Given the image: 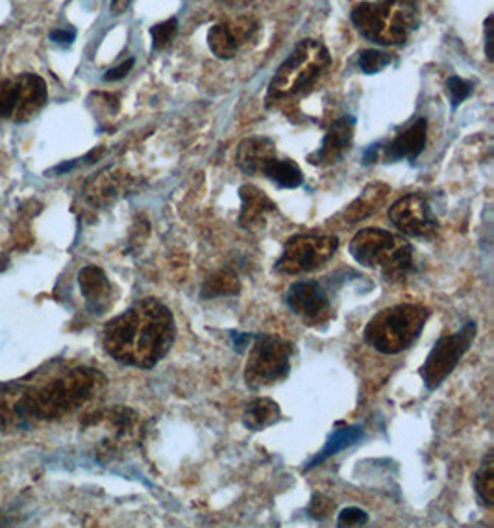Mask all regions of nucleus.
I'll return each mask as SVG.
<instances>
[{
	"label": "nucleus",
	"instance_id": "nucleus-31",
	"mask_svg": "<svg viewBox=\"0 0 494 528\" xmlns=\"http://www.w3.org/2000/svg\"><path fill=\"white\" fill-rule=\"evenodd\" d=\"M334 510V501H330L324 495H315L313 501L309 504V516L313 517V519H319V521L326 519Z\"/></svg>",
	"mask_w": 494,
	"mask_h": 528
},
{
	"label": "nucleus",
	"instance_id": "nucleus-9",
	"mask_svg": "<svg viewBox=\"0 0 494 528\" xmlns=\"http://www.w3.org/2000/svg\"><path fill=\"white\" fill-rule=\"evenodd\" d=\"M478 336L476 323H467L454 334L443 336L433 345L426 362L420 367V377L424 380L428 390H437L446 378L454 373L461 358L469 352L472 343Z\"/></svg>",
	"mask_w": 494,
	"mask_h": 528
},
{
	"label": "nucleus",
	"instance_id": "nucleus-16",
	"mask_svg": "<svg viewBox=\"0 0 494 528\" xmlns=\"http://www.w3.org/2000/svg\"><path fill=\"white\" fill-rule=\"evenodd\" d=\"M241 214H239V225L247 230H260L265 227L267 215L276 210V204L256 186H243L241 188Z\"/></svg>",
	"mask_w": 494,
	"mask_h": 528
},
{
	"label": "nucleus",
	"instance_id": "nucleus-19",
	"mask_svg": "<svg viewBox=\"0 0 494 528\" xmlns=\"http://www.w3.org/2000/svg\"><path fill=\"white\" fill-rule=\"evenodd\" d=\"M124 182H126V178L123 176L117 175L113 171H102L100 175L93 176L87 182L84 195H86L87 202H91L95 206H104V204L112 202L113 199H117L121 195Z\"/></svg>",
	"mask_w": 494,
	"mask_h": 528
},
{
	"label": "nucleus",
	"instance_id": "nucleus-5",
	"mask_svg": "<svg viewBox=\"0 0 494 528\" xmlns=\"http://www.w3.org/2000/svg\"><path fill=\"white\" fill-rule=\"evenodd\" d=\"M352 21L371 41L402 45L419 25V6L415 0L363 2L352 12Z\"/></svg>",
	"mask_w": 494,
	"mask_h": 528
},
{
	"label": "nucleus",
	"instance_id": "nucleus-34",
	"mask_svg": "<svg viewBox=\"0 0 494 528\" xmlns=\"http://www.w3.org/2000/svg\"><path fill=\"white\" fill-rule=\"evenodd\" d=\"M230 336L235 338V351H245V347H247V340H250V336H247V334H245V336H241V334H237V332H230Z\"/></svg>",
	"mask_w": 494,
	"mask_h": 528
},
{
	"label": "nucleus",
	"instance_id": "nucleus-35",
	"mask_svg": "<svg viewBox=\"0 0 494 528\" xmlns=\"http://www.w3.org/2000/svg\"><path fill=\"white\" fill-rule=\"evenodd\" d=\"M491 23H493V19L489 17V19H487V25H485V30H487V58H489V60H493V39H491L493 30H491Z\"/></svg>",
	"mask_w": 494,
	"mask_h": 528
},
{
	"label": "nucleus",
	"instance_id": "nucleus-18",
	"mask_svg": "<svg viewBox=\"0 0 494 528\" xmlns=\"http://www.w3.org/2000/svg\"><path fill=\"white\" fill-rule=\"evenodd\" d=\"M276 158L274 143L269 138H248L239 145L237 165L247 175L263 173V167Z\"/></svg>",
	"mask_w": 494,
	"mask_h": 528
},
{
	"label": "nucleus",
	"instance_id": "nucleus-28",
	"mask_svg": "<svg viewBox=\"0 0 494 528\" xmlns=\"http://www.w3.org/2000/svg\"><path fill=\"white\" fill-rule=\"evenodd\" d=\"M176 32H178V23H176V19H169V21H165V23L152 26L150 34H152L154 49H163V47H167V45L173 41Z\"/></svg>",
	"mask_w": 494,
	"mask_h": 528
},
{
	"label": "nucleus",
	"instance_id": "nucleus-2",
	"mask_svg": "<svg viewBox=\"0 0 494 528\" xmlns=\"http://www.w3.org/2000/svg\"><path fill=\"white\" fill-rule=\"evenodd\" d=\"M176 321L169 306L147 297L113 317L102 330V347L115 362L152 369L173 349Z\"/></svg>",
	"mask_w": 494,
	"mask_h": 528
},
{
	"label": "nucleus",
	"instance_id": "nucleus-7",
	"mask_svg": "<svg viewBox=\"0 0 494 528\" xmlns=\"http://www.w3.org/2000/svg\"><path fill=\"white\" fill-rule=\"evenodd\" d=\"M293 345L274 334H260L248 354L245 382L250 390L269 388L282 382L291 369Z\"/></svg>",
	"mask_w": 494,
	"mask_h": 528
},
{
	"label": "nucleus",
	"instance_id": "nucleus-4",
	"mask_svg": "<svg viewBox=\"0 0 494 528\" xmlns=\"http://www.w3.org/2000/svg\"><path fill=\"white\" fill-rule=\"evenodd\" d=\"M430 319V310L422 304H395L372 317L363 332V340L383 354H398L419 340Z\"/></svg>",
	"mask_w": 494,
	"mask_h": 528
},
{
	"label": "nucleus",
	"instance_id": "nucleus-20",
	"mask_svg": "<svg viewBox=\"0 0 494 528\" xmlns=\"http://www.w3.org/2000/svg\"><path fill=\"white\" fill-rule=\"evenodd\" d=\"M389 193V188L383 184H371L359 195L356 201L352 202L345 212L346 225H356L359 221L367 219L369 215L378 212L382 206L385 197Z\"/></svg>",
	"mask_w": 494,
	"mask_h": 528
},
{
	"label": "nucleus",
	"instance_id": "nucleus-14",
	"mask_svg": "<svg viewBox=\"0 0 494 528\" xmlns=\"http://www.w3.org/2000/svg\"><path fill=\"white\" fill-rule=\"evenodd\" d=\"M78 286L91 314L104 315L112 308L115 301L112 280L99 265H86L78 273Z\"/></svg>",
	"mask_w": 494,
	"mask_h": 528
},
{
	"label": "nucleus",
	"instance_id": "nucleus-21",
	"mask_svg": "<svg viewBox=\"0 0 494 528\" xmlns=\"http://www.w3.org/2000/svg\"><path fill=\"white\" fill-rule=\"evenodd\" d=\"M280 419H282L280 406L272 399L263 397V399H256L248 404L245 415H243V425L252 432H260V430L276 425Z\"/></svg>",
	"mask_w": 494,
	"mask_h": 528
},
{
	"label": "nucleus",
	"instance_id": "nucleus-17",
	"mask_svg": "<svg viewBox=\"0 0 494 528\" xmlns=\"http://www.w3.org/2000/svg\"><path fill=\"white\" fill-rule=\"evenodd\" d=\"M426 134L428 125L420 117L413 125L409 126L406 132L396 136L385 149V160L387 162H400V160H417L420 152L424 151L426 145Z\"/></svg>",
	"mask_w": 494,
	"mask_h": 528
},
{
	"label": "nucleus",
	"instance_id": "nucleus-12",
	"mask_svg": "<svg viewBox=\"0 0 494 528\" xmlns=\"http://www.w3.org/2000/svg\"><path fill=\"white\" fill-rule=\"evenodd\" d=\"M89 425L106 430L97 449L100 458H112L124 445L137 440L139 434L137 414L130 408H112L104 414H99V417L89 419Z\"/></svg>",
	"mask_w": 494,
	"mask_h": 528
},
{
	"label": "nucleus",
	"instance_id": "nucleus-10",
	"mask_svg": "<svg viewBox=\"0 0 494 528\" xmlns=\"http://www.w3.org/2000/svg\"><path fill=\"white\" fill-rule=\"evenodd\" d=\"M337 249L339 239L335 236H293L276 262V271L284 275L319 271L334 258Z\"/></svg>",
	"mask_w": 494,
	"mask_h": 528
},
{
	"label": "nucleus",
	"instance_id": "nucleus-3",
	"mask_svg": "<svg viewBox=\"0 0 494 528\" xmlns=\"http://www.w3.org/2000/svg\"><path fill=\"white\" fill-rule=\"evenodd\" d=\"M408 239L382 228H363L350 241V254L367 269H380L389 282L404 280L415 269Z\"/></svg>",
	"mask_w": 494,
	"mask_h": 528
},
{
	"label": "nucleus",
	"instance_id": "nucleus-26",
	"mask_svg": "<svg viewBox=\"0 0 494 528\" xmlns=\"http://www.w3.org/2000/svg\"><path fill=\"white\" fill-rule=\"evenodd\" d=\"M241 290L239 278L232 269H223L215 273L213 277L208 278L202 286V297L204 299H213V297H226V295H235Z\"/></svg>",
	"mask_w": 494,
	"mask_h": 528
},
{
	"label": "nucleus",
	"instance_id": "nucleus-27",
	"mask_svg": "<svg viewBox=\"0 0 494 528\" xmlns=\"http://www.w3.org/2000/svg\"><path fill=\"white\" fill-rule=\"evenodd\" d=\"M389 63H391V56L389 54H385L382 51H374V49L363 51L361 52V56H359V67L367 75L380 73Z\"/></svg>",
	"mask_w": 494,
	"mask_h": 528
},
{
	"label": "nucleus",
	"instance_id": "nucleus-13",
	"mask_svg": "<svg viewBox=\"0 0 494 528\" xmlns=\"http://www.w3.org/2000/svg\"><path fill=\"white\" fill-rule=\"evenodd\" d=\"M285 302L293 314L308 321L309 325L324 323L332 314V302L326 290L315 280L295 282L287 295Z\"/></svg>",
	"mask_w": 494,
	"mask_h": 528
},
{
	"label": "nucleus",
	"instance_id": "nucleus-25",
	"mask_svg": "<svg viewBox=\"0 0 494 528\" xmlns=\"http://www.w3.org/2000/svg\"><path fill=\"white\" fill-rule=\"evenodd\" d=\"M474 488H476V495H478V501L487 506V508H493L494 506V453L489 451L485 454V458L480 464V469L476 473L474 478Z\"/></svg>",
	"mask_w": 494,
	"mask_h": 528
},
{
	"label": "nucleus",
	"instance_id": "nucleus-24",
	"mask_svg": "<svg viewBox=\"0 0 494 528\" xmlns=\"http://www.w3.org/2000/svg\"><path fill=\"white\" fill-rule=\"evenodd\" d=\"M208 45H210L211 52L221 60H230L239 51V41L228 25L211 26Z\"/></svg>",
	"mask_w": 494,
	"mask_h": 528
},
{
	"label": "nucleus",
	"instance_id": "nucleus-37",
	"mask_svg": "<svg viewBox=\"0 0 494 528\" xmlns=\"http://www.w3.org/2000/svg\"><path fill=\"white\" fill-rule=\"evenodd\" d=\"M226 4H232V6H245V4H250L252 0H223Z\"/></svg>",
	"mask_w": 494,
	"mask_h": 528
},
{
	"label": "nucleus",
	"instance_id": "nucleus-11",
	"mask_svg": "<svg viewBox=\"0 0 494 528\" xmlns=\"http://www.w3.org/2000/svg\"><path fill=\"white\" fill-rule=\"evenodd\" d=\"M393 227L409 238L432 239L439 230V221L433 215L430 202L420 193H409L389 208Z\"/></svg>",
	"mask_w": 494,
	"mask_h": 528
},
{
	"label": "nucleus",
	"instance_id": "nucleus-22",
	"mask_svg": "<svg viewBox=\"0 0 494 528\" xmlns=\"http://www.w3.org/2000/svg\"><path fill=\"white\" fill-rule=\"evenodd\" d=\"M361 438H363V428L361 427H345L341 428V430H335L334 434L330 436V440L326 441V445L322 447L321 453L313 458V462L309 464L308 469L319 466L324 460H328L330 456H335V454L345 451L348 447L356 445Z\"/></svg>",
	"mask_w": 494,
	"mask_h": 528
},
{
	"label": "nucleus",
	"instance_id": "nucleus-32",
	"mask_svg": "<svg viewBox=\"0 0 494 528\" xmlns=\"http://www.w3.org/2000/svg\"><path fill=\"white\" fill-rule=\"evenodd\" d=\"M132 67H134V58H130V60H126V62L121 63L119 67H115V69H112V71H108L106 76H104V80H106V82H115V80H121V78H124V76L128 75V73L132 71Z\"/></svg>",
	"mask_w": 494,
	"mask_h": 528
},
{
	"label": "nucleus",
	"instance_id": "nucleus-36",
	"mask_svg": "<svg viewBox=\"0 0 494 528\" xmlns=\"http://www.w3.org/2000/svg\"><path fill=\"white\" fill-rule=\"evenodd\" d=\"M130 2H132V0H113L112 12L115 13V15H121V13L128 10Z\"/></svg>",
	"mask_w": 494,
	"mask_h": 528
},
{
	"label": "nucleus",
	"instance_id": "nucleus-8",
	"mask_svg": "<svg viewBox=\"0 0 494 528\" xmlns=\"http://www.w3.org/2000/svg\"><path fill=\"white\" fill-rule=\"evenodd\" d=\"M49 101L47 82L34 73L0 80V119L12 123H28Z\"/></svg>",
	"mask_w": 494,
	"mask_h": 528
},
{
	"label": "nucleus",
	"instance_id": "nucleus-23",
	"mask_svg": "<svg viewBox=\"0 0 494 528\" xmlns=\"http://www.w3.org/2000/svg\"><path fill=\"white\" fill-rule=\"evenodd\" d=\"M263 175L271 178L276 186L285 189H295L302 186L304 175L293 160H276L272 158L269 164L263 167Z\"/></svg>",
	"mask_w": 494,
	"mask_h": 528
},
{
	"label": "nucleus",
	"instance_id": "nucleus-15",
	"mask_svg": "<svg viewBox=\"0 0 494 528\" xmlns=\"http://www.w3.org/2000/svg\"><path fill=\"white\" fill-rule=\"evenodd\" d=\"M354 117H341L330 126L326 138L322 141L321 149L315 152L309 160L317 165H334L343 160L346 152L350 151L354 141Z\"/></svg>",
	"mask_w": 494,
	"mask_h": 528
},
{
	"label": "nucleus",
	"instance_id": "nucleus-30",
	"mask_svg": "<svg viewBox=\"0 0 494 528\" xmlns=\"http://www.w3.org/2000/svg\"><path fill=\"white\" fill-rule=\"evenodd\" d=\"M369 521V514L365 510H361L358 506H348L341 514H339V527H361Z\"/></svg>",
	"mask_w": 494,
	"mask_h": 528
},
{
	"label": "nucleus",
	"instance_id": "nucleus-29",
	"mask_svg": "<svg viewBox=\"0 0 494 528\" xmlns=\"http://www.w3.org/2000/svg\"><path fill=\"white\" fill-rule=\"evenodd\" d=\"M472 88L474 86L470 84L469 80H463L459 76H452L448 80V93H450V99H452V106L457 108L461 102L469 99Z\"/></svg>",
	"mask_w": 494,
	"mask_h": 528
},
{
	"label": "nucleus",
	"instance_id": "nucleus-1",
	"mask_svg": "<svg viewBox=\"0 0 494 528\" xmlns=\"http://www.w3.org/2000/svg\"><path fill=\"white\" fill-rule=\"evenodd\" d=\"M108 378L95 367L58 364L0 386V432H28L62 421L97 401Z\"/></svg>",
	"mask_w": 494,
	"mask_h": 528
},
{
	"label": "nucleus",
	"instance_id": "nucleus-6",
	"mask_svg": "<svg viewBox=\"0 0 494 528\" xmlns=\"http://www.w3.org/2000/svg\"><path fill=\"white\" fill-rule=\"evenodd\" d=\"M332 63L330 52L319 41L298 43L293 54L282 63L271 80L269 95L272 99H284L297 95L298 91L308 88Z\"/></svg>",
	"mask_w": 494,
	"mask_h": 528
},
{
	"label": "nucleus",
	"instance_id": "nucleus-33",
	"mask_svg": "<svg viewBox=\"0 0 494 528\" xmlns=\"http://www.w3.org/2000/svg\"><path fill=\"white\" fill-rule=\"evenodd\" d=\"M50 38L54 39V41H58V43H65V45H69V43L75 39V32L56 30V32H52V34H50Z\"/></svg>",
	"mask_w": 494,
	"mask_h": 528
}]
</instances>
